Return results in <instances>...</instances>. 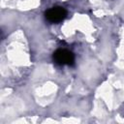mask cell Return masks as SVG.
<instances>
[{
  "instance_id": "1",
  "label": "cell",
  "mask_w": 124,
  "mask_h": 124,
  "mask_svg": "<svg viewBox=\"0 0 124 124\" xmlns=\"http://www.w3.org/2000/svg\"><path fill=\"white\" fill-rule=\"evenodd\" d=\"M52 58H53L54 63L59 66H64V65L73 66L75 64V55L72 51L68 49L60 48V49L55 50L53 52Z\"/></svg>"
},
{
  "instance_id": "2",
  "label": "cell",
  "mask_w": 124,
  "mask_h": 124,
  "mask_svg": "<svg viewBox=\"0 0 124 124\" xmlns=\"http://www.w3.org/2000/svg\"><path fill=\"white\" fill-rule=\"evenodd\" d=\"M45 16H46V19L50 23H59L66 18L67 11L60 6L52 7L47 11H46Z\"/></svg>"
}]
</instances>
